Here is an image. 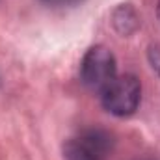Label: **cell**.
I'll use <instances>...</instances> for the list:
<instances>
[{
	"instance_id": "1",
	"label": "cell",
	"mask_w": 160,
	"mask_h": 160,
	"mask_svg": "<svg viewBox=\"0 0 160 160\" xmlns=\"http://www.w3.org/2000/svg\"><path fill=\"white\" fill-rule=\"evenodd\" d=\"M142 99V84L134 75H123L116 77L102 91H101V101L104 110L118 118L132 116Z\"/></svg>"
},
{
	"instance_id": "2",
	"label": "cell",
	"mask_w": 160,
	"mask_h": 160,
	"mask_svg": "<svg viewBox=\"0 0 160 160\" xmlns=\"http://www.w3.org/2000/svg\"><path fill=\"white\" fill-rule=\"evenodd\" d=\"M116 56L110 48L97 45L91 47L80 63V80L91 91H102L118 75Z\"/></svg>"
},
{
	"instance_id": "3",
	"label": "cell",
	"mask_w": 160,
	"mask_h": 160,
	"mask_svg": "<svg viewBox=\"0 0 160 160\" xmlns=\"http://www.w3.org/2000/svg\"><path fill=\"white\" fill-rule=\"evenodd\" d=\"M80 143L95 157L97 160H104L110 151H112V145H114V140L112 136L102 130V128H89L86 132L80 134V138H77Z\"/></svg>"
},
{
	"instance_id": "4",
	"label": "cell",
	"mask_w": 160,
	"mask_h": 160,
	"mask_svg": "<svg viewBox=\"0 0 160 160\" xmlns=\"http://www.w3.org/2000/svg\"><path fill=\"white\" fill-rule=\"evenodd\" d=\"M114 26L118 28L119 34H132L138 28V17L128 6H121L119 9L114 13Z\"/></svg>"
},
{
	"instance_id": "5",
	"label": "cell",
	"mask_w": 160,
	"mask_h": 160,
	"mask_svg": "<svg viewBox=\"0 0 160 160\" xmlns=\"http://www.w3.org/2000/svg\"><path fill=\"white\" fill-rule=\"evenodd\" d=\"M63 160H97L78 140H69L63 145Z\"/></svg>"
},
{
	"instance_id": "6",
	"label": "cell",
	"mask_w": 160,
	"mask_h": 160,
	"mask_svg": "<svg viewBox=\"0 0 160 160\" xmlns=\"http://www.w3.org/2000/svg\"><path fill=\"white\" fill-rule=\"evenodd\" d=\"M41 2L52 8H71V6H78L84 0H41Z\"/></svg>"
},
{
	"instance_id": "7",
	"label": "cell",
	"mask_w": 160,
	"mask_h": 160,
	"mask_svg": "<svg viewBox=\"0 0 160 160\" xmlns=\"http://www.w3.org/2000/svg\"><path fill=\"white\" fill-rule=\"evenodd\" d=\"M151 62H153V69H157L160 73V50L158 48H151Z\"/></svg>"
},
{
	"instance_id": "8",
	"label": "cell",
	"mask_w": 160,
	"mask_h": 160,
	"mask_svg": "<svg viewBox=\"0 0 160 160\" xmlns=\"http://www.w3.org/2000/svg\"><path fill=\"white\" fill-rule=\"evenodd\" d=\"M157 15H158V21H160V2H158V8H157Z\"/></svg>"
}]
</instances>
